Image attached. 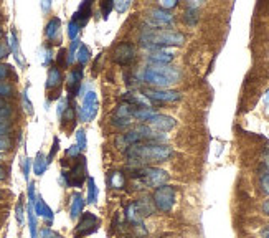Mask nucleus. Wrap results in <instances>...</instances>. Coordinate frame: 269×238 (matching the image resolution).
I'll return each mask as SVG.
<instances>
[{
	"mask_svg": "<svg viewBox=\"0 0 269 238\" xmlns=\"http://www.w3.org/2000/svg\"><path fill=\"white\" fill-rule=\"evenodd\" d=\"M22 106H23V109H25L27 114H33V104H32V101L28 99L27 89L22 93Z\"/></svg>",
	"mask_w": 269,
	"mask_h": 238,
	"instance_id": "nucleus-36",
	"label": "nucleus"
},
{
	"mask_svg": "<svg viewBox=\"0 0 269 238\" xmlns=\"http://www.w3.org/2000/svg\"><path fill=\"white\" fill-rule=\"evenodd\" d=\"M27 197H28V205L33 207L35 202H37V189H35V182H28Z\"/></svg>",
	"mask_w": 269,
	"mask_h": 238,
	"instance_id": "nucleus-35",
	"label": "nucleus"
},
{
	"mask_svg": "<svg viewBox=\"0 0 269 238\" xmlns=\"http://www.w3.org/2000/svg\"><path fill=\"white\" fill-rule=\"evenodd\" d=\"M154 207L160 212H170L175 205V189L172 186H162L155 189L152 195Z\"/></svg>",
	"mask_w": 269,
	"mask_h": 238,
	"instance_id": "nucleus-7",
	"label": "nucleus"
},
{
	"mask_svg": "<svg viewBox=\"0 0 269 238\" xmlns=\"http://www.w3.org/2000/svg\"><path fill=\"white\" fill-rule=\"evenodd\" d=\"M185 35L169 28H146L141 33V43L149 50H162L165 46H180Z\"/></svg>",
	"mask_w": 269,
	"mask_h": 238,
	"instance_id": "nucleus-3",
	"label": "nucleus"
},
{
	"mask_svg": "<svg viewBox=\"0 0 269 238\" xmlns=\"http://www.w3.org/2000/svg\"><path fill=\"white\" fill-rule=\"evenodd\" d=\"M70 108V103H68V98H61L58 101V109H56V114H58V119H61L63 114L66 112V109Z\"/></svg>",
	"mask_w": 269,
	"mask_h": 238,
	"instance_id": "nucleus-37",
	"label": "nucleus"
},
{
	"mask_svg": "<svg viewBox=\"0 0 269 238\" xmlns=\"http://www.w3.org/2000/svg\"><path fill=\"white\" fill-rule=\"evenodd\" d=\"M53 235H55V231H53L50 227H46V228H43V230L40 231V236L41 238H51Z\"/></svg>",
	"mask_w": 269,
	"mask_h": 238,
	"instance_id": "nucleus-49",
	"label": "nucleus"
},
{
	"mask_svg": "<svg viewBox=\"0 0 269 238\" xmlns=\"http://www.w3.org/2000/svg\"><path fill=\"white\" fill-rule=\"evenodd\" d=\"M182 78V73L170 65H147L137 73V80L155 89H167L170 85H175Z\"/></svg>",
	"mask_w": 269,
	"mask_h": 238,
	"instance_id": "nucleus-2",
	"label": "nucleus"
},
{
	"mask_svg": "<svg viewBox=\"0 0 269 238\" xmlns=\"http://www.w3.org/2000/svg\"><path fill=\"white\" fill-rule=\"evenodd\" d=\"M266 162H269V147L266 149Z\"/></svg>",
	"mask_w": 269,
	"mask_h": 238,
	"instance_id": "nucleus-55",
	"label": "nucleus"
},
{
	"mask_svg": "<svg viewBox=\"0 0 269 238\" xmlns=\"http://www.w3.org/2000/svg\"><path fill=\"white\" fill-rule=\"evenodd\" d=\"M7 149H10V139L9 138H0V154H2L4 151H7Z\"/></svg>",
	"mask_w": 269,
	"mask_h": 238,
	"instance_id": "nucleus-48",
	"label": "nucleus"
},
{
	"mask_svg": "<svg viewBox=\"0 0 269 238\" xmlns=\"http://www.w3.org/2000/svg\"><path fill=\"white\" fill-rule=\"evenodd\" d=\"M98 200V187H96V182H94L93 177L88 178V197L86 202L88 204H96Z\"/></svg>",
	"mask_w": 269,
	"mask_h": 238,
	"instance_id": "nucleus-27",
	"label": "nucleus"
},
{
	"mask_svg": "<svg viewBox=\"0 0 269 238\" xmlns=\"http://www.w3.org/2000/svg\"><path fill=\"white\" fill-rule=\"evenodd\" d=\"M80 46H81V41H80V40L71 41L70 48L66 50V63H68V67H70V65H73V63H75L76 53H78V50H80Z\"/></svg>",
	"mask_w": 269,
	"mask_h": 238,
	"instance_id": "nucleus-29",
	"label": "nucleus"
},
{
	"mask_svg": "<svg viewBox=\"0 0 269 238\" xmlns=\"http://www.w3.org/2000/svg\"><path fill=\"white\" fill-rule=\"evenodd\" d=\"M66 156H68V157H75V159H78V157H80V147H78L76 144H75V146H71V147H68Z\"/></svg>",
	"mask_w": 269,
	"mask_h": 238,
	"instance_id": "nucleus-45",
	"label": "nucleus"
},
{
	"mask_svg": "<svg viewBox=\"0 0 269 238\" xmlns=\"http://www.w3.org/2000/svg\"><path fill=\"white\" fill-rule=\"evenodd\" d=\"M107 182H109V187L114 190H121L125 187V177L122 172L119 170H112L109 172V177H107Z\"/></svg>",
	"mask_w": 269,
	"mask_h": 238,
	"instance_id": "nucleus-24",
	"label": "nucleus"
},
{
	"mask_svg": "<svg viewBox=\"0 0 269 238\" xmlns=\"http://www.w3.org/2000/svg\"><path fill=\"white\" fill-rule=\"evenodd\" d=\"M91 60V50L88 48L86 45H81L80 50L76 53V62L81 65V67H85V65Z\"/></svg>",
	"mask_w": 269,
	"mask_h": 238,
	"instance_id": "nucleus-28",
	"label": "nucleus"
},
{
	"mask_svg": "<svg viewBox=\"0 0 269 238\" xmlns=\"http://www.w3.org/2000/svg\"><path fill=\"white\" fill-rule=\"evenodd\" d=\"M50 9H51V2H41V10L45 12H50Z\"/></svg>",
	"mask_w": 269,
	"mask_h": 238,
	"instance_id": "nucleus-53",
	"label": "nucleus"
},
{
	"mask_svg": "<svg viewBox=\"0 0 269 238\" xmlns=\"http://www.w3.org/2000/svg\"><path fill=\"white\" fill-rule=\"evenodd\" d=\"M12 131V124L9 121H0V138H7Z\"/></svg>",
	"mask_w": 269,
	"mask_h": 238,
	"instance_id": "nucleus-40",
	"label": "nucleus"
},
{
	"mask_svg": "<svg viewBox=\"0 0 269 238\" xmlns=\"http://www.w3.org/2000/svg\"><path fill=\"white\" fill-rule=\"evenodd\" d=\"M40 53H41V65H43V67H50L51 62H53V55H51L50 46H43V48L40 50Z\"/></svg>",
	"mask_w": 269,
	"mask_h": 238,
	"instance_id": "nucleus-30",
	"label": "nucleus"
},
{
	"mask_svg": "<svg viewBox=\"0 0 269 238\" xmlns=\"http://www.w3.org/2000/svg\"><path fill=\"white\" fill-rule=\"evenodd\" d=\"M152 213H154V202L149 197L139 199L125 207V220L129 223H132L134 227L142 225V220L149 215H152Z\"/></svg>",
	"mask_w": 269,
	"mask_h": 238,
	"instance_id": "nucleus-6",
	"label": "nucleus"
},
{
	"mask_svg": "<svg viewBox=\"0 0 269 238\" xmlns=\"http://www.w3.org/2000/svg\"><path fill=\"white\" fill-rule=\"evenodd\" d=\"M78 96H83L81 106L78 108V116H80V121L88 123L94 119V116L98 114V108H99V101H98V94L94 89L91 88H80L78 91Z\"/></svg>",
	"mask_w": 269,
	"mask_h": 238,
	"instance_id": "nucleus-5",
	"label": "nucleus"
},
{
	"mask_svg": "<svg viewBox=\"0 0 269 238\" xmlns=\"http://www.w3.org/2000/svg\"><path fill=\"white\" fill-rule=\"evenodd\" d=\"M262 101H264V106H266V111H267V114H269V89L264 93V98H262Z\"/></svg>",
	"mask_w": 269,
	"mask_h": 238,
	"instance_id": "nucleus-52",
	"label": "nucleus"
},
{
	"mask_svg": "<svg viewBox=\"0 0 269 238\" xmlns=\"http://www.w3.org/2000/svg\"><path fill=\"white\" fill-rule=\"evenodd\" d=\"M129 7H130L129 0H116L114 2V10L117 12V14H124V12H127Z\"/></svg>",
	"mask_w": 269,
	"mask_h": 238,
	"instance_id": "nucleus-38",
	"label": "nucleus"
},
{
	"mask_svg": "<svg viewBox=\"0 0 269 238\" xmlns=\"http://www.w3.org/2000/svg\"><path fill=\"white\" fill-rule=\"evenodd\" d=\"M132 182L136 184V189L144 187H162L169 182V172L152 165H144V167H134L132 170Z\"/></svg>",
	"mask_w": 269,
	"mask_h": 238,
	"instance_id": "nucleus-4",
	"label": "nucleus"
},
{
	"mask_svg": "<svg viewBox=\"0 0 269 238\" xmlns=\"http://www.w3.org/2000/svg\"><path fill=\"white\" fill-rule=\"evenodd\" d=\"M262 208H264V213H267V215H269V199L264 202V207H262Z\"/></svg>",
	"mask_w": 269,
	"mask_h": 238,
	"instance_id": "nucleus-54",
	"label": "nucleus"
},
{
	"mask_svg": "<svg viewBox=\"0 0 269 238\" xmlns=\"http://www.w3.org/2000/svg\"><path fill=\"white\" fill-rule=\"evenodd\" d=\"M7 46H9V50L12 51V55L15 56L17 60V63L19 65H25V60H23L22 56V53H20V45H19V37H17V32L15 30H10V33H9V41H7Z\"/></svg>",
	"mask_w": 269,
	"mask_h": 238,
	"instance_id": "nucleus-19",
	"label": "nucleus"
},
{
	"mask_svg": "<svg viewBox=\"0 0 269 238\" xmlns=\"http://www.w3.org/2000/svg\"><path fill=\"white\" fill-rule=\"evenodd\" d=\"M101 9H103L104 19H107V15L111 14V10H114V2H103L101 4Z\"/></svg>",
	"mask_w": 269,
	"mask_h": 238,
	"instance_id": "nucleus-43",
	"label": "nucleus"
},
{
	"mask_svg": "<svg viewBox=\"0 0 269 238\" xmlns=\"http://www.w3.org/2000/svg\"><path fill=\"white\" fill-rule=\"evenodd\" d=\"M81 80H83V68H75V70H71V71H70L66 88H68V93L71 94V96H73V94H76V96H78V91H80Z\"/></svg>",
	"mask_w": 269,
	"mask_h": 238,
	"instance_id": "nucleus-18",
	"label": "nucleus"
},
{
	"mask_svg": "<svg viewBox=\"0 0 269 238\" xmlns=\"http://www.w3.org/2000/svg\"><path fill=\"white\" fill-rule=\"evenodd\" d=\"M7 175H9L7 174V169H5L2 164H0V182H4L5 178H7Z\"/></svg>",
	"mask_w": 269,
	"mask_h": 238,
	"instance_id": "nucleus-51",
	"label": "nucleus"
},
{
	"mask_svg": "<svg viewBox=\"0 0 269 238\" xmlns=\"http://www.w3.org/2000/svg\"><path fill=\"white\" fill-rule=\"evenodd\" d=\"M70 186L71 187H81L88 181V169H86V157L80 156L73 164V167L68 172Z\"/></svg>",
	"mask_w": 269,
	"mask_h": 238,
	"instance_id": "nucleus-11",
	"label": "nucleus"
},
{
	"mask_svg": "<svg viewBox=\"0 0 269 238\" xmlns=\"http://www.w3.org/2000/svg\"><path fill=\"white\" fill-rule=\"evenodd\" d=\"M48 165H50V162H48V157L45 156L43 152H38L37 154V157H35V160H33V172H35V175H43L45 174V170L48 169Z\"/></svg>",
	"mask_w": 269,
	"mask_h": 238,
	"instance_id": "nucleus-23",
	"label": "nucleus"
},
{
	"mask_svg": "<svg viewBox=\"0 0 269 238\" xmlns=\"http://www.w3.org/2000/svg\"><path fill=\"white\" fill-rule=\"evenodd\" d=\"M147 22H149V28H157V27H167L173 23V15L169 10L164 9H152L147 12Z\"/></svg>",
	"mask_w": 269,
	"mask_h": 238,
	"instance_id": "nucleus-12",
	"label": "nucleus"
},
{
	"mask_svg": "<svg viewBox=\"0 0 269 238\" xmlns=\"http://www.w3.org/2000/svg\"><path fill=\"white\" fill-rule=\"evenodd\" d=\"M58 147H59V139H58V138H55V139H53L51 152H50V156H48V162H51V159L55 157V154L58 152Z\"/></svg>",
	"mask_w": 269,
	"mask_h": 238,
	"instance_id": "nucleus-46",
	"label": "nucleus"
},
{
	"mask_svg": "<svg viewBox=\"0 0 269 238\" xmlns=\"http://www.w3.org/2000/svg\"><path fill=\"white\" fill-rule=\"evenodd\" d=\"M142 94H144L151 103H177V101L182 99V93L175 91V89L149 88V89H144Z\"/></svg>",
	"mask_w": 269,
	"mask_h": 238,
	"instance_id": "nucleus-8",
	"label": "nucleus"
},
{
	"mask_svg": "<svg viewBox=\"0 0 269 238\" xmlns=\"http://www.w3.org/2000/svg\"><path fill=\"white\" fill-rule=\"evenodd\" d=\"M172 147L155 142H139L124 149V156L132 167H144L146 164L165 162L172 157Z\"/></svg>",
	"mask_w": 269,
	"mask_h": 238,
	"instance_id": "nucleus-1",
	"label": "nucleus"
},
{
	"mask_svg": "<svg viewBox=\"0 0 269 238\" xmlns=\"http://www.w3.org/2000/svg\"><path fill=\"white\" fill-rule=\"evenodd\" d=\"M2 199H4V192L0 190V200H2Z\"/></svg>",
	"mask_w": 269,
	"mask_h": 238,
	"instance_id": "nucleus-59",
	"label": "nucleus"
},
{
	"mask_svg": "<svg viewBox=\"0 0 269 238\" xmlns=\"http://www.w3.org/2000/svg\"><path fill=\"white\" fill-rule=\"evenodd\" d=\"M56 60H58V65L61 68H66L68 67V63H66V50H59L58 51V56H56Z\"/></svg>",
	"mask_w": 269,
	"mask_h": 238,
	"instance_id": "nucleus-42",
	"label": "nucleus"
},
{
	"mask_svg": "<svg viewBox=\"0 0 269 238\" xmlns=\"http://www.w3.org/2000/svg\"><path fill=\"white\" fill-rule=\"evenodd\" d=\"M122 103L132 104L137 109L139 108H152V103L142 93H132V91L124 93L122 94Z\"/></svg>",
	"mask_w": 269,
	"mask_h": 238,
	"instance_id": "nucleus-14",
	"label": "nucleus"
},
{
	"mask_svg": "<svg viewBox=\"0 0 269 238\" xmlns=\"http://www.w3.org/2000/svg\"><path fill=\"white\" fill-rule=\"evenodd\" d=\"M262 235H264V238H269V228L264 231V233H262Z\"/></svg>",
	"mask_w": 269,
	"mask_h": 238,
	"instance_id": "nucleus-57",
	"label": "nucleus"
},
{
	"mask_svg": "<svg viewBox=\"0 0 269 238\" xmlns=\"http://www.w3.org/2000/svg\"><path fill=\"white\" fill-rule=\"evenodd\" d=\"M59 28H61V20H59L58 17H53V19L48 20V23H46V27H45V37L50 41H55L58 38Z\"/></svg>",
	"mask_w": 269,
	"mask_h": 238,
	"instance_id": "nucleus-21",
	"label": "nucleus"
},
{
	"mask_svg": "<svg viewBox=\"0 0 269 238\" xmlns=\"http://www.w3.org/2000/svg\"><path fill=\"white\" fill-rule=\"evenodd\" d=\"M14 94V86L7 81H0V98H10Z\"/></svg>",
	"mask_w": 269,
	"mask_h": 238,
	"instance_id": "nucleus-32",
	"label": "nucleus"
},
{
	"mask_svg": "<svg viewBox=\"0 0 269 238\" xmlns=\"http://www.w3.org/2000/svg\"><path fill=\"white\" fill-rule=\"evenodd\" d=\"M15 218L19 225L23 223V220H25V208H23V199L20 197L19 202H17V207H15Z\"/></svg>",
	"mask_w": 269,
	"mask_h": 238,
	"instance_id": "nucleus-31",
	"label": "nucleus"
},
{
	"mask_svg": "<svg viewBox=\"0 0 269 238\" xmlns=\"http://www.w3.org/2000/svg\"><path fill=\"white\" fill-rule=\"evenodd\" d=\"M157 114V111L152 109V108H139L134 111V119H137V121H142V123H151L152 117Z\"/></svg>",
	"mask_w": 269,
	"mask_h": 238,
	"instance_id": "nucleus-25",
	"label": "nucleus"
},
{
	"mask_svg": "<svg viewBox=\"0 0 269 238\" xmlns=\"http://www.w3.org/2000/svg\"><path fill=\"white\" fill-rule=\"evenodd\" d=\"M9 73H10V67H7V65H4V63H0V81H4L5 78H7Z\"/></svg>",
	"mask_w": 269,
	"mask_h": 238,
	"instance_id": "nucleus-47",
	"label": "nucleus"
},
{
	"mask_svg": "<svg viewBox=\"0 0 269 238\" xmlns=\"http://www.w3.org/2000/svg\"><path fill=\"white\" fill-rule=\"evenodd\" d=\"M80 30H81V27L78 25L76 22L71 20V22L68 23V37H70V40H71V41L78 40V35H80Z\"/></svg>",
	"mask_w": 269,
	"mask_h": 238,
	"instance_id": "nucleus-33",
	"label": "nucleus"
},
{
	"mask_svg": "<svg viewBox=\"0 0 269 238\" xmlns=\"http://www.w3.org/2000/svg\"><path fill=\"white\" fill-rule=\"evenodd\" d=\"M61 81H63V75H61V71H59L58 67H51L48 70V76H46V89H55L58 88L59 85H61Z\"/></svg>",
	"mask_w": 269,
	"mask_h": 238,
	"instance_id": "nucleus-22",
	"label": "nucleus"
},
{
	"mask_svg": "<svg viewBox=\"0 0 269 238\" xmlns=\"http://www.w3.org/2000/svg\"><path fill=\"white\" fill-rule=\"evenodd\" d=\"M98 227H99V218L94 215V213L86 212V213H83L81 218H80V222H78V225H76L75 236L76 238L88 236V235L94 233V231L98 230Z\"/></svg>",
	"mask_w": 269,
	"mask_h": 238,
	"instance_id": "nucleus-10",
	"label": "nucleus"
},
{
	"mask_svg": "<svg viewBox=\"0 0 269 238\" xmlns=\"http://www.w3.org/2000/svg\"><path fill=\"white\" fill-rule=\"evenodd\" d=\"M0 106H5V101L2 98H0Z\"/></svg>",
	"mask_w": 269,
	"mask_h": 238,
	"instance_id": "nucleus-58",
	"label": "nucleus"
},
{
	"mask_svg": "<svg viewBox=\"0 0 269 238\" xmlns=\"http://www.w3.org/2000/svg\"><path fill=\"white\" fill-rule=\"evenodd\" d=\"M33 210H35V215L45 218L48 223H51L53 218H55V213H53L50 205L43 200V197H37V202H35V205H33Z\"/></svg>",
	"mask_w": 269,
	"mask_h": 238,
	"instance_id": "nucleus-16",
	"label": "nucleus"
},
{
	"mask_svg": "<svg viewBox=\"0 0 269 238\" xmlns=\"http://www.w3.org/2000/svg\"><path fill=\"white\" fill-rule=\"evenodd\" d=\"M51 238H63L61 235H59V233H56V231H55V235H53Z\"/></svg>",
	"mask_w": 269,
	"mask_h": 238,
	"instance_id": "nucleus-56",
	"label": "nucleus"
},
{
	"mask_svg": "<svg viewBox=\"0 0 269 238\" xmlns=\"http://www.w3.org/2000/svg\"><path fill=\"white\" fill-rule=\"evenodd\" d=\"M20 167H22V172H23V177L28 181V175H30V167H32V160L28 157H23L22 162H20Z\"/></svg>",
	"mask_w": 269,
	"mask_h": 238,
	"instance_id": "nucleus-39",
	"label": "nucleus"
},
{
	"mask_svg": "<svg viewBox=\"0 0 269 238\" xmlns=\"http://www.w3.org/2000/svg\"><path fill=\"white\" fill-rule=\"evenodd\" d=\"M185 20H187V23L188 25H193V23L196 22V19H198V17H196V10L195 9H188L187 10V14H185V17H183Z\"/></svg>",
	"mask_w": 269,
	"mask_h": 238,
	"instance_id": "nucleus-41",
	"label": "nucleus"
},
{
	"mask_svg": "<svg viewBox=\"0 0 269 238\" xmlns=\"http://www.w3.org/2000/svg\"><path fill=\"white\" fill-rule=\"evenodd\" d=\"M136 60V46L129 41H122L119 43L114 51H112V62L121 65V67H127Z\"/></svg>",
	"mask_w": 269,
	"mask_h": 238,
	"instance_id": "nucleus-9",
	"label": "nucleus"
},
{
	"mask_svg": "<svg viewBox=\"0 0 269 238\" xmlns=\"http://www.w3.org/2000/svg\"><path fill=\"white\" fill-rule=\"evenodd\" d=\"M91 7H93V4L89 2V0H86V2H81V5L78 7V10L75 12V15H73V19H71V20L76 22L78 25L83 28L88 23L89 17H91Z\"/></svg>",
	"mask_w": 269,
	"mask_h": 238,
	"instance_id": "nucleus-15",
	"label": "nucleus"
},
{
	"mask_svg": "<svg viewBox=\"0 0 269 238\" xmlns=\"http://www.w3.org/2000/svg\"><path fill=\"white\" fill-rule=\"evenodd\" d=\"M85 204H86V200L80 192L73 194V197H71V205H70V217L73 220H76L78 217H81Z\"/></svg>",
	"mask_w": 269,
	"mask_h": 238,
	"instance_id": "nucleus-20",
	"label": "nucleus"
},
{
	"mask_svg": "<svg viewBox=\"0 0 269 238\" xmlns=\"http://www.w3.org/2000/svg\"><path fill=\"white\" fill-rule=\"evenodd\" d=\"M9 46L7 45H4V43H0V60H4L5 56L9 55Z\"/></svg>",
	"mask_w": 269,
	"mask_h": 238,
	"instance_id": "nucleus-50",
	"label": "nucleus"
},
{
	"mask_svg": "<svg viewBox=\"0 0 269 238\" xmlns=\"http://www.w3.org/2000/svg\"><path fill=\"white\" fill-rule=\"evenodd\" d=\"M0 157H2V154H0Z\"/></svg>",
	"mask_w": 269,
	"mask_h": 238,
	"instance_id": "nucleus-60",
	"label": "nucleus"
},
{
	"mask_svg": "<svg viewBox=\"0 0 269 238\" xmlns=\"http://www.w3.org/2000/svg\"><path fill=\"white\" fill-rule=\"evenodd\" d=\"M173 60V53L167 50H154L147 55L149 65H169Z\"/></svg>",
	"mask_w": 269,
	"mask_h": 238,
	"instance_id": "nucleus-17",
	"label": "nucleus"
},
{
	"mask_svg": "<svg viewBox=\"0 0 269 238\" xmlns=\"http://www.w3.org/2000/svg\"><path fill=\"white\" fill-rule=\"evenodd\" d=\"M177 7V0H162L160 2V9L169 10V9H175Z\"/></svg>",
	"mask_w": 269,
	"mask_h": 238,
	"instance_id": "nucleus-44",
	"label": "nucleus"
},
{
	"mask_svg": "<svg viewBox=\"0 0 269 238\" xmlns=\"http://www.w3.org/2000/svg\"><path fill=\"white\" fill-rule=\"evenodd\" d=\"M149 126L152 129L159 131V133H167V131H172L173 128L177 126V121L173 119L172 116H167V114H155L152 117V121L149 123Z\"/></svg>",
	"mask_w": 269,
	"mask_h": 238,
	"instance_id": "nucleus-13",
	"label": "nucleus"
},
{
	"mask_svg": "<svg viewBox=\"0 0 269 238\" xmlns=\"http://www.w3.org/2000/svg\"><path fill=\"white\" fill-rule=\"evenodd\" d=\"M76 141H78V147H80V151H85L88 147V142H86V133L85 129H78L76 131Z\"/></svg>",
	"mask_w": 269,
	"mask_h": 238,
	"instance_id": "nucleus-34",
	"label": "nucleus"
},
{
	"mask_svg": "<svg viewBox=\"0 0 269 238\" xmlns=\"http://www.w3.org/2000/svg\"><path fill=\"white\" fill-rule=\"evenodd\" d=\"M27 215H28L30 238H38V223H37V215H35V210H33V207H32V205H28Z\"/></svg>",
	"mask_w": 269,
	"mask_h": 238,
	"instance_id": "nucleus-26",
	"label": "nucleus"
}]
</instances>
